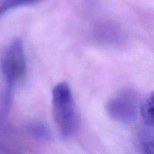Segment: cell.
I'll return each instance as SVG.
<instances>
[{
	"mask_svg": "<svg viewBox=\"0 0 154 154\" xmlns=\"http://www.w3.org/2000/svg\"><path fill=\"white\" fill-rule=\"evenodd\" d=\"M53 112L59 131L64 139L76 131L78 117L72 92L69 84L59 83L52 91Z\"/></svg>",
	"mask_w": 154,
	"mask_h": 154,
	"instance_id": "1",
	"label": "cell"
},
{
	"mask_svg": "<svg viewBox=\"0 0 154 154\" xmlns=\"http://www.w3.org/2000/svg\"><path fill=\"white\" fill-rule=\"evenodd\" d=\"M140 105L137 93L132 90H126L109 101L107 105V111L114 120L129 124L136 120L140 111Z\"/></svg>",
	"mask_w": 154,
	"mask_h": 154,
	"instance_id": "2",
	"label": "cell"
},
{
	"mask_svg": "<svg viewBox=\"0 0 154 154\" xmlns=\"http://www.w3.org/2000/svg\"><path fill=\"white\" fill-rule=\"evenodd\" d=\"M1 69L10 86H13L25 75L26 62L21 39L16 38L11 42L2 58Z\"/></svg>",
	"mask_w": 154,
	"mask_h": 154,
	"instance_id": "3",
	"label": "cell"
},
{
	"mask_svg": "<svg viewBox=\"0 0 154 154\" xmlns=\"http://www.w3.org/2000/svg\"><path fill=\"white\" fill-rule=\"evenodd\" d=\"M140 113L145 125L154 127V90L141 102Z\"/></svg>",
	"mask_w": 154,
	"mask_h": 154,
	"instance_id": "4",
	"label": "cell"
},
{
	"mask_svg": "<svg viewBox=\"0 0 154 154\" xmlns=\"http://www.w3.org/2000/svg\"><path fill=\"white\" fill-rule=\"evenodd\" d=\"M138 141L144 153L154 154V127L146 125L138 133Z\"/></svg>",
	"mask_w": 154,
	"mask_h": 154,
	"instance_id": "5",
	"label": "cell"
},
{
	"mask_svg": "<svg viewBox=\"0 0 154 154\" xmlns=\"http://www.w3.org/2000/svg\"><path fill=\"white\" fill-rule=\"evenodd\" d=\"M28 131L30 135L35 138L41 141H48L51 138V132L46 125L41 122H33L29 124Z\"/></svg>",
	"mask_w": 154,
	"mask_h": 154,
	"instance_id": "6",
	"label": "cell"
},
{
	"mask_svg": "<svg viewBox=\"0 0 154 154\" xmlns=\"http://www.w3.org/2000/svg\"><path fill=\"white\" fill-rule=\"evenodd\" d=\"M42 0H0V14L15 8L30 5Z\"/></svg>",
	"mask_w": 154,
	"mask_h": 154,
	"instance_id": "7",
	"label": "cell"
}]
</instances>
